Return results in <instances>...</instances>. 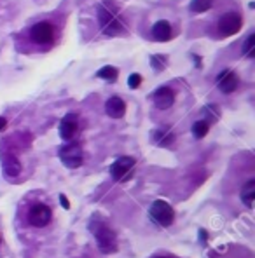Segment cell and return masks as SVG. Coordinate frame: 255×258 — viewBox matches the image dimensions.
<instances>
[{
	"label": "cell",
	"instance_id": "6da1fadb",
	"mask_svg": "<svg viewBox=\"0 0 255 258\" xmlns=\"http://www.w3.org/2000/svg\"><path fill=\"white\" fill-rule=\"evenodd\" d=\"M98 21H100V28L105 32L110 37H116L126 32V25H124V19L119 12L114 2L107 0V2H101L98 5Z\"/></svg>",
	"mask_w": 255,
	"mask_h": 258
},
{
	"label": "cell",
	"instance_id": "7a4b0ae2",
	"mask_svg": "<svg viewBox=\"0 0 255 258\" xmlns=\"http://www.w3.org/2000/svg\"><path fill=\"white\" fill-rule=\"evenodd\" d=\"M150 220L154 223L161 225V227H170L175 220V210L171 208V204H168L166 201H154L149 210Z\"/></svg>",
	"mask_w": 255,
	"mask_h": 258
},
{
	"label": "cell",
	"instance_id": "3957f363",
	"mask_svg": "<svg viewBox=\"0 0 255 258\" xmlns=\"http://www.w3.org/2000/svg\"><path fill=\"white\" fill-rule=\"evenodd\" d=\"M94 237H96V244L101 253L112 255L117 251V236L109 225L101 223L100 227L94 230Z\"/></svg>",
	"mask_w": 255,
	"mask_h": 258
},
{
	"label": "cell",
	"instance_id": "277c9868",
	"mask_svg": "<svg viewBox=\"0 0 255 258\" xmlns=\"http://www.w3.org/2000/svg\"><path fill=\"white\" fill-rule=\"evenodd\" d=\"M60 159L67 168L77 169L84 162V152L79 143H67L60 148Z\"/></svg>",
	"mask_w": 255,
	"mask_h": 258
},
{
	"label": "cell",
	"instance_id": "5b68a950",
	"mask_svg": "<svg viewBox=\"0 0 255 258\" xmlns=\"http://www.w3.org/2000/svg\"><path fill=\"white\" fill-rule=\"evenodd\" d=\"M136 166L135 157H119L112 166H110V176H112L114 182H126V180L131 178L133 169Z\"/></svg>",
	"mask_w": 255,
	"mask_h": 258
},
{
	"label": "cell",
	"instance_id": "8992f818",
	"mask_svg": "<svg viewBox=\"0 0 255 258\" xmlns=\"http://www.w3.org/2000/svg\"><path fill=\"white\" fill-rule=\"evenodd\" d=\"M30 38L39 45H49V44H53L54 38H56V30H54V27L51 23L41 21L32 27Z\"/></svg>",
	"mask_w": 255,
	"mask_h": 258
},
{
	"label": "cell",
	"instance_id": "52a82bcc",
	"mask_svg": "<svg viewBox=\"0 0 255 258\" xmlns=\"http://www.w3.org/2000/svg\"><path fill=\"white\" fill-rule=\"evenodd\" d=\"M28 223L34 225L37 228H42L45 225H49L51 218H53V211L47 204H42V202H37V204H32L30 210H28Z\"/></svg>",
	"mask_w": 255,
	"mask_h": 258
},
{
	"label": "cell",
	"instance_id": "ba28073f",
	"mask_svg": "<svg viewBox=\"0 0 255 258\" xmlns=\"http://www.w3.org/2000/svg\"><path fill=\"white\" fill-rule=\"evenodd\" d=\"M243 27V18L238 12H227L218 19V34L224 37H231L236 35Z\"/></svg>",
	"mask_w": 255,
	"mask_h": 258
},
{
	"label": "cell",
	"instance_id": "9c48e42d",
	"mask_svg": "<svg viewBox=\"0 0 255 258\" xmlns=\"http://www.w3.org/2000/svg\"><path fill=\"white\" fill-rule=\"evenodd\" d=\"M79 131V117L75 113H67L60 122V136L65 142L74 140V136Z\"/></svg>",
	"mask_w": 255,
	"mask_h": 258
},
{
	"label": "cell",
	"instance_id": "30bf717a",
	"mask_svg": "<svg viewBox=\"0 0 255 258\" xmlns=\"http://www.w3.org/2000/svg\"><path fill=\"white\" fill-rule=\"evenodd\" d=\"M238 84H240V80H238V75L234 74L233 70H224L218 74L217 86L222 93H225V94L234 93V91L238 89Z\"/></svg>",
	"mask_w": 255,
	"mask_h": 258
},
{
	"label": "cell",
	"instance_id": "8fae6325",
	"mask_svg": "<svg viewBox=\"0 0 255 258\" xmlns=\"http://www.w3.org/2000/svg\"><path fill=\"white\" fill-rule=\"evenodd\" d=\"M152 101H154V105L158 107L159 110H168L170 107L175 103V93L173 89L170 87H159V89L154 91L152 94Z\"/></svg>",
	"mask_w": 255,
	"mask_h": 258
},
{
	"label": "cell",
	"instance_id": "7c38bea8",
	"mask_svg": "<svg viewBox=\"0 0 255 258\" xmlns=\"http://www.w3.org/2000/svg\"><path fill=\"white\" fill-rule=\"evenodd\" d=\"M105 112L107 115L112 117V119H121V117H124V113H126V103H124L119 96H112L105 103Z\"/></svg>",
	"mask_w": 255,
	"mask_h": 258
},
{
	"label": "cell",
	"instance_id": "4fadbf2b",
	"mask_svg": "<svg viewBox=\"0 0 255 258\" xmlns=\"http://www.w3.org/2000/svg\"><path fill=\"white\" fill-rule=\"evenodd\" d=\"M152 37H154V40H158V42L171 40L173 30H171V27H170V23L165 21V19L156 23L154 27H152Z\"/></svg>",
	"mask_w": 255,
	"mask_h": 258
},
{
	"label": "cell",
	"instance_id": "5bb4252c",
	"mask_svg": "<svg viewBox=\"0 0 255 258\" xmlns=\"http://www.w3.org/2000/svg\"><path fill=\"white\" fill-rule=\"evenodd\" d=\"M2 168L7 176H18L21 171V164H19V159L16 157L14 153H4L2 155Z\"/></svg>",
	"mask_w": 255,
	"mask_h": 258
},
{
	"label": "cell",
	"instance_id": "9a60e30c",
	"mask_svg": "<svg viewBox=\"0 0 255 258\" xmlns=\"http://www.w3.org/2000/svg\"><path fill=\"white\" fill-rule=\"evenodd\" d=\"M241 201L247 208H254L255 201V180H248L247 184L241 187Z\"/></svg>",
	"mask_w": 255,
	"mask_h": 258
},
{
	"label": "cell",
	"instance_id": "2e32d148",
	"mask_svg": "<svg viewBox=\"0 0 255 258\" xmlns=\"http://www.w3.org/2000/svg\"><path fill=\"white\" fill-rule=\"evenodd\" d=\"M152 140H154V143H158L161 147H170L175 142V135L170 129H156L152 133Z\"/></svg>",
	"mask_w": 255,
	"mask_h": 258
},
{
	"label": "cell",
	"instance_id": "e0dca14e",
	"mask_svg": "<svg viewBox=\"0 0 255 258\" xmlns=\"http://www.w3.org/2000/svg\"><path fill=\"white\" fill-rule=\"evenodd\" d=\"M96 75L100 77V79L107 80V82H116V80H117V75H119V70H117L116 67H110V65H107V67L100 68Z\"/></svg>",
	"mask_w": 255,
	"mask_h": 258
},
{
	"label": "cell",
	"instance_id": "ac0fdd59",
	"mask_svg": "<svg viewBox=\"0 0 255 258\" xmlns=\"http://www.w3.org/2000/svg\"><path fill=\"white\" fill-rule=\"evenodd\" d=\"M208 131H210V122L208 120H196L192 124V135L196 138H205L208 135Z\"/></svg>",
	"mask_w": 255,
	"mask_h": 258
},
{
	"label": "cell",
	"instance_id": "d6986e66",
	"mask_svg": "<svg viewBox=\"0 0 255 258\" xmlns=\"http://www.w3.org/2000/svg\"><path fill=\"white\" fill-rule=\"evenodd\" d=\"M150 65L156 72H163L166 67H168V56L165 54H152L150 56Z\"/></svg>",
	"mask_w": 255,
	"mask_h": 258
},
{
	"label": "cell",
	"instance_id": "ffe728a7",
	"mask_svg": "<svg viewBox=\"0 0 255 258\" xmlns=\"http://www.w3.org/2000/svg\"><path fill=\"white\" fill-rule=\"evenodd\" d=\"M212 4H213V0H192L191 2V11L192 12H207L208 9L212 7Z\"/></svg>",
	"mask_w": 255,
	"mask_h": 258
},
{
	"label": "cell",
	"instance_id": "44dd1931",
	"mask_svg": "<svg viewBox=\"0 0 255 258\" xmlns=\"http://www.w3.org/2000/svg\"><path fill=\"white\" fill-rule=\"evenodd\" d=\"M243 54L247 58H254L255 56V35L250 34L247 38V42H245V51Z\"/></svg>",
	"mask_w": 255,
	"mask_h": 258
},
{
	"label": "cell",
	"instance_id": "7402d4cb",
	"mask_svg": "<svg viewBox=\"0 0 255 258\" xmlns=\"http://www.w3.org/2000/svg\"><path fill=\"white\" fill-rule=\"evenodd\" d=\"M142 80H143V77L140 74H131L129 75V79H128V86L131 87V89H138Z\"/></svg>",
	"mask_w": 255,
	"mask_h": 258
},
{
	"label": "cell",
	"instance_id": "603a6c76",
	"mask_svg": "<svg viewBox=\"0 0 255 258\" xmlns=\"http://www.w3.org/2000/svg\"><path fill=\"white\" fill-rule=\"evenodd\" d=\"M60 201H61V204H63L65 210H68V208H70V202H68V199L65 197L63 194H60Z\"/></svg>",
	"mask_w": 255,
	"mask_h": 258
},
{
	"label": "cell",
	"instance_id": "cb8c5ba5",
	"mask_svg": "<svg viewBox=\"0 0 255 258\" xmlns=\"http://www.w3.org/2000/svg\"><path fill=\"white\" fill-rule=\"evenodd\" d=\"M5 126H7V120H5L4 117H0V131H4Z\"/></svg>",
	"mask_w": 255,
	"mask_h": 258
},
{
	"label": "cell",
	"instance_id": "d4e9b609",
	"mask_svg": "<svg viewBox=\"0 0 255 258\" xmlns=\"http://www.w3.org/2000/svg\"><path fill=\"white\" fill-rule=\"evenodd\" d=\"M156 258H170V257H156Z\"/></svg>",
	"mask_w": 255,
	"mask_h": 258
},
{
	"label": "cell",
	"instance_id": "484cf974",
	"mask_svg": "<svg viewBox=\"0 0 255 258\" xmlns=\"http://www.w3.org/2000/svg\"><path fill=\"white\" fill-rule=\"evenodd\" d=\"M0 243H2V239H0Z\"/></svg>",
	"mask_w": 255,
	"mask_h": 258
}]
</instances>
